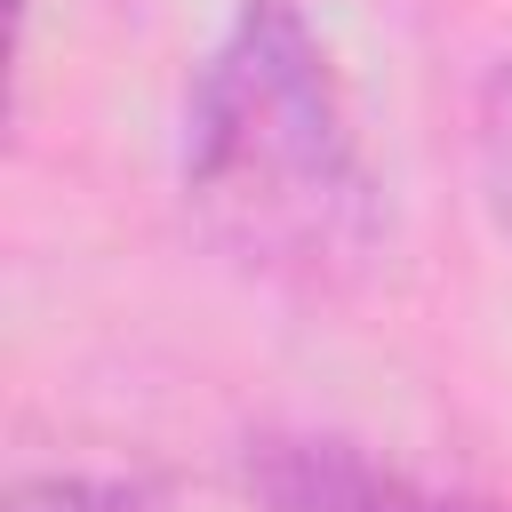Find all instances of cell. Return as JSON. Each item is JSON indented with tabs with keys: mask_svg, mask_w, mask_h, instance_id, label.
I'll return each instance as SVG.
<instances>
[{
	"mask_svg": "<svg viewBox=\"0 0 512 512\" xmlns=\"http://www.w3.org/2000/svg\"><path fill=\"white\" fill-rule=\"evenodd\" d=\"M472 152H480V184H488V208L512 240V64L488 72L480 88V120H472Z\"/></svg>",
	"mask_w": 512,
	"mask_h": 512,
	"instance_id": "4",
	"label": "cell"
},
{
	"mask_svg": "<svg viewBox=\"0 0 512 512\" xmlns=\"http://www.w3.org/2000/svg\"><path fill=\"white\" fill-rule=\"evenodd\" d=\"M184 200L256 280L336 296L376 256V176L328 40L288 0H240L192 72Z\"/></svg>",
	"mask_w": 512,
	"mask_h": 512,
	"instance_id": "1",
	"label": "cell"
},
{
	"mask_svg": "<svg viewBox=\"0 0 512 512\" xmlns=\"http://www.w3.org/2000/svg\"><path fill=\"white\" fill-rule=\"evenodd\" d=\"M248 488L264 512H456L384 456L328 432H272L248 448Z\"/></svg>",
	"mask_w": 512,
	"mask_h": 512,
	"instance_id": "2",
	"label": "cell"
},
{
	"mask_svg": "<svg viewBox=\"0 0 512 512\" xmlns=\"http://www.w3.org/2000/svg\"><path fill=\"white\" fill-rule=\"evenodd\" d=\"M8 512H176L144 472H40L8 496Z\"/></svg>",
	"mask_w": 512,
	"mask_h": 512,
	"instance_id": "3",
	"label": "cell"
}]
</instances>
